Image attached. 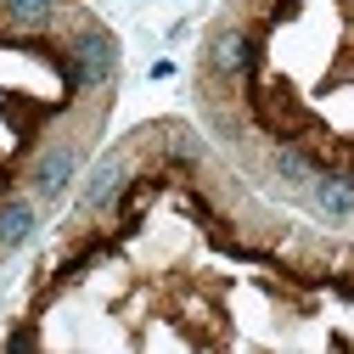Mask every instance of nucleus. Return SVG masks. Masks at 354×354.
Here are the masks:
<instances>
[{
    "label": "nucleus",
    "mask_w": 354,
    "mask_h": 354,
    "mask_svg": "<svg viewBox=\"0 0 354 354\" xmlns=\"http://www.w3.org/2000/svg\"><path fill=\"white\" fill-rule=\"evenodd\" d=\"M68 62H73V73H79L84 84H107L113 68H118V39L102 34V28H91V34H79V39H73Z\"/></svg>",
    "instance_id": "nucleus-1"
},
{
    "label": "nucleus",
    "mask_w": 354,
    "mask_h": 354,
    "mask_svg": "<svg viewBox=\"0 0 354 354\" xmlns=\"http://www.w3.org/2000/svg\"><path fill=\"white\" fill-rule=\"evenodd\" d=\"M309 203H315V214L332 219V225L354 219V174H315V186H309Z\"/></svg>",
    "instance_id": "nucleus-2"
},
{
    "label": "nucleus",
    "mask_w": 354,
    "mask_h": 354,
    "mask_svg": "<svg viewBox=\"0 0 354 354\" xmlns=\"http://www.w3.org/2000/svg\"><path fill=\"white\" fill-rule=\"evenodd\" d=\"M73 169H79V152H73L68 141H62V147H46L39 163H34V174H28V186H34L39 197H57V192H68Z\"/></svg>",
    "instance_id": "nucleus-3"
},
{
    "label": "nucleus",
    "mask_w": 354,
    "mask_h": 354,
    "mask_svg": "<svg viewBox=\"0 0 354 354\" xmlns=\"http://www.w3.org/2000/svg\"><path fill=\"white\" fill-rule=\"evenodd\" d=\"M208 68L219 79H242L253 68V46H248V34L242 28H225V34H214V46H208Z\"/></svg>",
    "instance_id": "nucleus-4"
},
{
    "label": "nucleus",
    "mask_w": 354,
    "mask_h": 354,
    "mask_svg": "<svg viewBox=\"0 0 354 354\" xmlns=\"http://www.w3.org/2000/svg\"><path fill=\"white\" fill-rule=\"evenodd\" d=\"M124 186H129V163H124V158H107V163L91 174V186H84V197H79V203L96 214V208L118 203V197H124Z\"/></svg>",
    "instance_id": "nucleus-5"
},
{
    "label": "nucleus",
    "mask_w": 354,
    "mask_h": 354,
    "mask_svg": "<svg viewBox=\"0 0 354 354\" xmlns=\"http://www.w3.org/2000/svg\"><path fill=\"white\" fill-rule=\"evenodd\" d=\"M0 12H6V23L12 28H51L57 17H62V0H0Z\"/></svg>",
    "instance_id": "nucleus-6"
},
{
    "label": "nucleus",
    "mask_w": 354,
    "mask_h": 354,
    "mask_svg": "<svg viewBox=\"0 0 354 354\" xmlns=\"http://www.w3.org/2000/svg\"><path fill=\"white\" fill-rule=\"evenodd\" d=\"M34 203L28 197H6L0 203V248H17V242H28L34 236Z\"/></svg>",
    "instance_id": "nucleus-7"
},
{
    "label": "nucleus",
    "mask_w": 354,
    "mask_h": 354,
    "mask_svg": "<svg viewBox=\"0 0 354 354\" xmlns=\"http://www.w3.org/2000/svg\"><path fill=\"white\" fill-rule=\"evenodd\" d=\"M270 174H276L281 186H304V192L315 186V163H309V158H304L298 147H281V152L270 158Z\"/></svg>",
    "instance_id": "nucleus-8"
},
{
    "label": "nucleus",
    "mask_w": 354,
    "mask_h": 354,
    "mask_svg": "<svg viewBox=\"0 0 354 354\" xmlns=\"http://www.w3.org/2000/svg\"><path fill=\"white\" fill-rule=\"evenodd\" d=\"M169 158H192V163H197V158H203V147H197V141H186V136H180V141H169Z\"/></svg>",
    "instance_id": "nucleus-9"
}]
</instances>
